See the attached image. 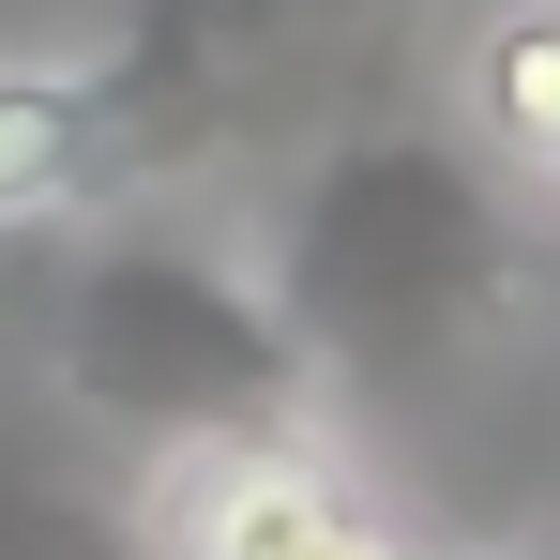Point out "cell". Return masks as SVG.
I'll return each mask as SVG.
<instances>
[{"label":"cell","instance_id":"cell-1","mask_svg":"<svg viewBox=\"0 0 560 560\" xmlns=\"http://www.w3.org/2000/svg\"><path fill=\"white\" fill-rule=\"evenodd\" d=\"M258 288L288 303L318 394L409 409L469 349L515 334V303L546 288V258H530V212L500 197L485 137L424 121V106H349L334 137H303L288 212L258 243Z\"/></svg>","mask_w":560,"mask_h":560},{"label":"cell","instance_id":"cell-2","mask_svg":"<svg viewBox=\"0 0 560 560\" xmlns=\"http://www.w3.org/2000/svg\"><path fill=\"white\" fill-rule=\"evenodd\" d=\"M46 378L152 469L212 455V440H288L318 409V364H303L288 303L258 288V258H228L167 197L77 228V258L46 288Z\"/></svg>","mask_w":560,"mask_h":560},{"label":"cell","instance_id":"cell-3","mask_svg":"<svg viewBox=\"0 0 560 560\" xmlns=\"http://www.w3.org/2000/svg\"><path fill=\"white\" fill-rule=\"evenodd\" d=\"M378 15H409V0H121V31L92 46V77H106V121H121L137 197H167L197 167L288 137L318 106V77H349L378 46Z\"/></svg>","mask_w":560,"mask_h":560},{"label":"cell","instance_id":"cell-4","mask_svg":"<svg viewBox=\"0 0 560 560\" xmlns=\"http://www.w3.org/2000/svg\"><path fill=\"white\" fill-rule=\"evenodd\" d=\"M152 560H409L378 530V500L318 455V424L288 440H212V455L152 469Z\"/></svg>","mask_w":560,"mask_h":560},{"label":"cell","instance_id":"cell-5","mask_svg":"<svg viewBox=\"0 0 560 560\" xmlns=\"http://www.w3.org/2000/svg\"><path fill=\"white\" fill-rule=\"evenodd\" d=\"M92 212H137L92 46L77 61H0V228H92Z\"/></svg>","mask_w":560,"mask_h":560},{"label":"cell","instance_id":"cell-6","mask_svg":"<svg viewBox=\"0 0 560 560\" xmlns=\"http://www.w3.org/2000/svg\"><path fill=\"white\" fill-rule=\"evenodd\" d=\"M469 121H485L500 167L560 183V0H515V15L469 31Z\"/></svg>","mask_w":560,"mask_h":560},{"label":"cell","instance_id":"cell-7","mask_svg":"<svg viewBox=\"0 0 560 560\" xmlns=\"http://www.w3.org/2000/svg\"><path fill=\"white\" fill-rule=\"evenodd\" d=\"M0 560H152V515L106 500V485H77V469L0 455Z\"/></svg>","mask_w":560,"mask_h":560}]
</instances>
